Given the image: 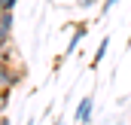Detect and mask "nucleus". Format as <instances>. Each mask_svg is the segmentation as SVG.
Masks as SVG:
<instances>
[{
	"label": "nucleus",
	"instance_id": "obj_1",
	"mask_svg": "<svg viewBox=\"0 0 131 125\" xmlns=\"http://www.w3.org/2000/svg\"><path fill=\"white\" fill-rule=\"evenodd\" d=\"M25 79V70L18 67V64H12V61H0V89H15L18 82Z\"/></svg>",
	"mask_w": 131,
	"mask_h": 125
},
{
	"label": "nucleus",
	"instance_id": "obj_2",
	"mask_svg": "<svg viewBox=\"0 0 131 125\" xmlns=\"http://www.w3.org/2000/svg\"><path fill=\"white\" fill-rule=\"evenodd\" d=\"M92 107H95V98H92V95L82 98V101L76 104V113H73L76 125H89V119H92Z\"/></svg>",
	"mask_w": 131,
	"mask_h": 125
},
{
	"label": "nucleus",
	"instance_id": "obj_3",
	"mask_svg": "<svg viewBox=\"0 0 131 125\" xmlns=\"http://www.w3.org/2000/svg\"><path fill=\"white\" fill-rule=\"evenodd\" d=\"M85 31H89V25H76V31H73V37H70V43H67L64 55H73V52H76V46H79V40L85 37Z\"/></svg>",
	"mask_w": 131,
	"mask_h": 125
},
{
	"label": "nucleus",
	"instance_id": "obj_4",
	"mask_svg": "<svg viewBox=\"0 0 131 125\" xmlns=\"http://www.w3.org/2000/svg\"><path fill=\"white\" fill-rule=\"evenodd\" d=\"M107 49H110V37H104V40H101V46L95 49V58H92V67H98V64L104 61V55H107Z\"/></svg>",
	"mask_w": 131,
	"mask_h": 125
},
{
	"label": "nucleus",
	"instance_id": "obj_5",
	"mask_svg": "<svg viewBox=\"0 0 131 125\" xmlns=\"http://www.w3.org/2000/svg\"><path fill=\"white\" fill-rule=\"evenodd\" d=\"M0 28L12 34V9H3V12H0Z\"/></svg>",
	"mask_w": 131,
	"mask_h": 125
},
{
	"label": "nucleus",
	"instance_id": "obj_6",
	"mask_svg": "<svg viewBox=\"0 0 131 125\" xmlns=\"http://www.w3.org/2000/svg\"><path fill=\"white\" fill-rule=\"evenodd\" d=\"M6 104H9V89H0V116H3Z\"/></svg>",
	"mask_w": 131,
	"mask_h": 125
},
{
	"label": "nucleus",
	"instance_id": "obj_7",
	"mask_svg": "<svg viewBox=\"0 0 131 125\" xmlns=\"http://www.w3.org/2000/svg\"><path fill=\"white\" fill-rule=\"evenodd\" d=\"M116 3H119V0H104V3H101V15H107V12H110Z\"/></svg>",
	"mask_w": 131,
	"mask_h": 125
},
{
	"label": "nucleus",
	"instance_id": "obj_8",
	"mask_svg": "<svg viewBox=\"0 0 131 125\" xmlns=\"http://www.w3.org/2000/svg\"><path fill=\"white\" fill-rule=\"evenodd\" d=\"M73 3H76V6H79V9H92V6H95V3H98V0H73Z\"/></svg>",
	"mask_w": 131,
	"mask_h": 125
},
{
	"label": "nucleus",
	"instance_id": "obj_9",
	"mask_svg": "<svg viewBox=\"0 0 131 125\" xmlns=\"http://www.w3.org/2000/svg\"><path fill=\"white\" fill-rule=\"evenodd\" d=\"M15 3H18V0H0V12H3V9H15Z\"/></svg>",
	"mask_w": 131,
	"mask_h": 125
},
{
	"label": "nucleus",
	"instance_id": "obj_10",
	"mask_svg": "<svg viewBox=\"0 0 131 125\" xmlns=\"http://www.w3.org/2000/svg\"><path fill=\"white\" fill-rule=\"evenodd\" d=\"M3 46H9V31L0 28V49H3Z\"/></svg>",
	"mask_w": 131,
	"mask_h": 125
},
{
	"label": "nucleus",
	"instance_id": "obj_11",
	"mask_svg": "<svg viewBox=\"0 0 131 125\" xmlns=\"http://www.w3.org/2000/svg\"><path fill=\"white\" fill-rule=\"evenodd\" d=\"M0 125H12V122H9V119H6V116H0Z\"/></svg>",
	"mask_w": 131,
	"mask_h": 125
},
{
	"label": "nucleus",
	"instance_id": "obj_12",
	"mask_svg": "<svg viewBox=\"0 0 131 125\" xmlns=\"http://www.w3.org/2000/svg\"><path fill=\"white\" fill-rule=\"evenodd\" d=\"M52 125H58V122H52Z\"/></svg>",
	"mask_w": 131,
	"mask_h": 125
}]
</instances>
